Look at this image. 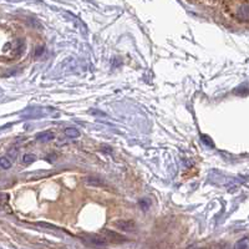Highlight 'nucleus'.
<instances>
[{
  "mask_svg": "<svg viewBox=\"0 0 249 249\" xmlns=\"http://www.w3.org/2000/svg\"><path fill=\"white\" fill-rule=\"evenodd\" d=\"M224 8L238 23H249V1L247 0H226Z\"/></svg>",
  "mask_w": 249,
  "mask_h": 249,
  "instance_id": "obj_1",
  "label": "nucleus"
},
{
  "mask_svg": "<svg viewBox=\"0 0 249 249\" xmlns=\"http://www.w3.org/2000/svg\"><path fill=\"white\" fill-rule=\"evenodd\" d=\"M116 226L122 231H133L135 230V223L132 221H120L117 222Z\"/></svg>",
  "mask_w": 249,
  "mask_h": 249,
  "instance_id": "obj_2",
  "label": "nucleus"
},
{
  "mask_svg": "<svg viewBox=\"0 0 249 249\" xmlns=\"http://www.w3.org/2000/svg\"><path fill=\"white\" fill-rule=\"evenodd\" d=\"M53 139H54V133L51 132V131H45V132L39 133L36 136V140L40 142H49Z\"/></svg>",
  "mask_w": 249,
  "mask_h": 249,
  "instance_id": "obj_3",
  "label": "nucleus"
},
{
  "mask_svg": "<svg viewBox=\"0 0 249 249\" xmlns=\"http://www.w3.org/2000/svg\"><path fill=\"white\" fill-rule=\"evenodd\" d=\"M105 234L107 235V238L110 241L112 242H124L126 241V238L122 237V235L117 234L116 232H113V231H105Z\"/></svg>",
  "mask_w": 249,
  "mask_h": 249,
  "instance_id": "obj_4",
  "label": "nucleus"
},
{
  "mask_svg": "<svg viewBox=\"0 0 249 249\" xmlns=\"http://www.w3.org/2000/svg\"><path fill=\"white\" fill-rule=\"evenodd\" d=\"M65 135L68 137H70V139H77V137L80 136V132L77 128L75 127H69L65 130Z\"/></svg>",
  "mask_w": 249,
  "mask_h": 249,
  "instance_id": "obj_5",
  "label": "nucleus"
},
{
  "mask_svg": "<svg viewBox=\"0 0 249 249\" xmlns=\"http://www.w3.org/2000/svg\"><path fill=\"white\" fill-rule=\"evenodd\" d=\"M12 160L9 159V157H6V156H4V157L0 159V166H1V168H4V170H8V168L12 167Z\"/></svg>",
  "mask_w": 249,
  "mask_h": 249,
  "instance_id": "obj_6",
  "label": "nucleus"
},
{
  "mask_svg": "<svg viewBox=\"0 0 249 249\" xmlns=\"http://www.w3.org/2000/svg\"><path fill=\"white\" fill-rule=\"evenodd\" d=\"M89 241H90L91 243L96 244V246H105V244H106V241H105V239H104V238L96 237V235L89 237Z\"/></svg>",
  "mask_w": 249,
  "mask_h": 249,
  "instance_id": "obj_7",
  "label": "nucleus"
},
{
  "mask_svg": "<svg viewBox=\"0 0 249 249\" xmlns=\"http://www.w3.org/2000/svg\"><path fill=\"white\" fill-rule=\"evenodd\" d=\"M35 160H36L35 155H30V153H26V155H24L23 157V162L25 164L33 163V162H35Z\"/></svg>",
  "mask_w": 249,
  "mask_h": 249,
  "instance_id": "obj_8",
  "label": "nucleus"
},
{
  "mask_svg": "<svg viewBox=\"0 0 249 249\" xmlns=\"http://www.w3.org/2000/svg\"><path fill=\"white\" fill-rule=\"evenodd\" d=\"M17 151H18L17 148H12V150L9 151V159L12 160V161L15 159V157H17V155H18Z\"/></svg>",
  "mask_w": 249,
  "mask_h": 249,
  "instance_id": "obj_9",
  "label": "nucleus"
},
{
  "mask_svg": "<svg viewBox=\"0 0 249 249\" xmlns=\"http://www.w3.org/2000/svg\"><path fill=\"white\" fill-rule=\"evenodd\" d=\"M235 249H247V241H242L237 244Z\"/></svg>",
  "mask_w": 249,
  "mask_h": 249,
  "instance_id": "obj_10",
  "label": "nucleus"
},
{
  "mask_svg": "<svg viewBox=\"0 0 249 249\" xmlns=\"http://www.w3.org/2000/svg\"><path fill=\"white\" fill-rule=\"evenodd\" d=\"M204 3H207V4H217V3H219V0H203Z\"/></svg>",
  "mask_w": 249,
  "mask_h": 249,
  "instance_id": "obj_11",
  "label": "nucleus"
},
{
  "mask_svg": "<svg viewBox=\"0 0 249 249\" xmlns=\"http://www.w3.org/2000/svg\"><path fill=\"white\" fill-rule=\"evenodd\" d=\"M43 51H44V48H41V49H37V50H36V54H35V55H36V56H39V55H41V54H43Z\"/></svg>",
  "mask_w": 249,
  "mask_h": 249,
  "instance_id": "obj_12",
  "label": "nucleus"
}]
</instances>
